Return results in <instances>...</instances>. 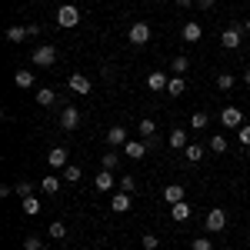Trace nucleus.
<instances>
[{
    "label": "nucleus",
    "instance_id": "obj_36",
    "mask_svg": "<svg viewBox=\"0 0 250 250\" xmlns=\"http://www.w3.org/2000/svg\"><path fill=\"white\" fill-rule=\"evenodd\" d=\"M160 247V237L157 233H144V250H157Z\"/></svg>",
    "mask_w": 250,
    "mask_h": 250
},
{
    "label": "nucleus",
    "instance_id": "obj_38",
    "mask_svg": "<svg viewBox=\"0 0 250 250\" xmlns=\"http://www.w3.org/2000/svg\"><path fill=\"white\" fill-rule=\"evenodd\" d=\"M23 250H43L40 237H27V240H23Z\"/></svg>",
    "mask_w": 250,
    "mask_h": 250
},
{
    "label": "nucleus",
    "instance_id": "obj_14",
    "mask_svg": "<svg viewBox=\"0 0 250 250\" xmlns=\"http://www.w3.org/2000/svg\"><path fill=\"white\" fill-rule=\"evenodd\" d=\"M107 144H110V147H120V144H127V127H120V124L107 127Z\"/></svg>",
    "mask_w": 250,
    "mask_h": 250
},
{
    "label": "nucleus",
    "instance_id": "obj_21",
    "mask_svg": "<svg viewBox=\"0 0 250 250\" xmlns=\"http://www.w3.org/2000/svg\"><path fill=\"white\" fill-rule=\"evenodd\" d=\"M20 210L27 213V217H37V213H40V200L34 197V193H30V197H23V200H20Z\"/></svg>",
    "mask_w": 250,
    "mask_h": 250
},
{
    "label": "nucleus",
    "instance_id": "obj_32",
    "mask_svg": "<svg viewBox=\"0 0 250 250\" xmlns=\"http://www.w3.org/2000/svg\"><path fill=\"white\" fill-rule=\"evenodd\" d=\"M134 187H137V177H130V173L117 180V190H124V193H134Z\"/></svg>",
    "mask_w": 250,
    "mask_h": 250
},
{
    "label": "nucleus",
    "instance_id": "obj_35",
    "mask_svg": "<svg viewBox=\"0 0 250 250\" xmlns=\"http://www.w3.org/2000/svg\"><path fill=\"white\" fill-rule=\"evenodd\" d=\"M233 80H237L233 74H217V87H220V90H230Z\"/></svg>",
    "mask_w": 250,
    "mask_h": 250
},
{
    "label": "nucleus",
    "instance_id": "obj_9",
    "mask_svg": "<svg viewBox=\"0 0 250 250\" xmlns=\"http://www.w3.org/2000/svg\"><path fill=\"white\" fill-rule=\"evenodd\" d=\"M94 187H97L100 193H110V190L117 187V177H114V170H100V173H97V180H94Z\"/></svg>",
    "mask_w": 250,
    "mask_h": 250
},
{
    "label": "nucleus",
    "instance_id": "obj_1",
    "mask_svg": "<svg viewBox=\"0 0 250 250\" xmlns=\"http://www.w3.org/2000/svg\"><path fill=\"white\" fill-rule=\"evenodd\" d=\"M224 227H227V210H224V207H210V210H207V220H204V230L220 233Z\"/></svg>",
    "mask_w": 250,
    "mask_h": 250
},
{
    "label": "nucleus",
    "instance_id": "obj_8",
    "mask_svg": "<svg viewBox=\"0 0 250 250\" xmlns=\"http://www.w3.org/2000/svg\"><path fill=\"white\" fill-rule=\"evenodd\" d=\"M77 124H80L77 107H63V110H60V130H77Z\"/></svg>",
    "mask_w": 250,
    "mask_h": 250
},
{
    "label": "nucleus",
    "instance_id": "obj_20",
    "mask_svg": "<svg viewBox=\"0 0 250 250\" xmlns=\"http://www.w3.org/2000/svg\"><path fill=\"white\" fill-rule=\"evenodd\" d=\"M164 200L167 204H180L184 200V184H167L164 187Z\"/></svg>",
    "mask_w": 250,
    "mask_h": 250
},
{
    "label": "nucleus",
    "instance_id": "obj_39",
    "mask_svg": "<svg viewBox=\"0 0 250 250\" xmlns=\"http://www.w3.org/2000/svg\"><path fill=\"white\" fill-rule=\"evenodd\" d=\"M237 137H240V144H244V147H250V124H244V127L237 130Z\"/></svg>",
    "mask_w": 250,
    "mask_h": 250
},
{
    "label": "nucleus",
    "instance_id": "obj_18",
    "mask_svg": "<svg viewBox=\"0 0 250 250\" xmlns=\"http://www.w3.org/2000/svg\"><path fill=\"white\" fill-rule=\"evenodd\" d=\"M47 164L57 167V170H63V167H67V147H54V150L47 154Z\"/></svg>",
    "mask_w": 250,
    "mask_h": 250
},
{
    "label": "nucleus",
    "instance_id": "obj_25",
    "mask_svg": "<svg viewBox=\"0 0 250 250\" xmlns=\"http://www.w3.org/2000/svg\"><path fill=\"white\" fill-rule=\"evenodd\" d=\"M34 100H37L40 107H54V100H57V94H54L50 87H43V90H37V97H34Z\"/></svg>",
    "mask_w": 250,
    "mask_h": 250
},
{
    "label": "nucleus",
    "instance_id": "obj_7",
    "mask_svg": "<svg viewBox=\"0 0 250 250\" xmlns=\"http://www.w3.org/2000/svg\"><path fill=\"white\" fill-rule=\"evenodd\" d=\"M67 87H70V94H90V77L87 74H70L67 77Z\"/></svg>",
    "mask_w": 250,
    "mask_h": 250
},
{
    "label": "nucleus",
    "instance_id": "obj_16",
    "mask_svg": "<svg viewBox=\"0 0 250 250\" xmlns=\"http://www.w3.org/2000/svg\"><path fill=\"white\" fill-rule=\"evenodd\" d=\"M167 144H170L173 150H184V147L190 144V140H187V130H184V127H173L170 137H167Z\"/></svg>",
    "mask_w": 250,
    "mask_h": 250
},
{
    "label": "nucleus",
    "instance_id": "obj_17",
    "mask_svg": "<svg viewBox=\"0 0 250 250\" xmlns=\"http://www.w3.org/2000/svg\"><path fill=\"white\" fill-rule=\"evenodd\" d=\"M200 37H204V27H200L197 20H187V23H184V40H187V43H197Z\"/></svg>",
    "mask_w": 250,
    "mask_h": 250
},
{
    "label": "nucleus",
    "instance_id": "obj_4",
    "mask_svg": "<svg viewBox=\"0 0 250 250\" xmlns=\"http://www.w3.org/2000/svg\"><path fill=\"white\" fill-rule=\"evenodd\" d=\"M57 23H60V27H67V30L77 27V23H80V10L74 7V3H63V7L57 10Z\"/></svg>",
    "mask_w": 250,
    "mask_h": 250
},
{
    "label": "nucleus",
    "instance_id": "obj_19",
    "mask_svg": "<svg viewBox=\"0 0 250 250\" xmlns=\"http://www.w3.org/2000/svg\"><path fill=\"white\" fill-rule=\"evenodd\" d=\"M167 83H170V77H167V74H147V87H150V90H154V94H160V90H167Z\"/></svg>",
    "mask_w": 250,
    "mask_h": 250
},
{
    "label": "nucleus",
    "instance_id": "obj_15",
    "mask_svg": "<svg viewBox=\"0 0 250 250\" xmlns=\"http://www.w3.org/2000/svg\"><path fill=\"white\" fill-rule=\"evenodd\" d=\"M60 180H63V177H57V173H47V177L40 180V193H47V197H54V193L60 190Z\"/></svg>",
    "mask_w": 250,
    "mask_h": 250
},
{
    "label": "nucleus",
    "instance_id": "obj_11",
    "mask_svg": "<svg viewBox=\"0 0 250 250\" xmlns=\"http://www.w3.org/2000/svg\"><path fill=\"white\" fill-rule=\"evenodd\" d=\"M147 150H150V147H147V140H127V150H124V154L130 157V160H144Z\"/></svg>",
    "mask_w": 250,
    "mask_h": 250
},
{
    "label": "nucleus",
    "instance_id": "obj_33",
    "mask_svg": "<svg viewBox=\"0 0 250 250\" xmlns=\"http://www.w3.org/2000/svg\"><path fill=\"white\" fill-rule=\"evenodd\" d=\"M14 193H17L20 200H23V197H30V193H34V187H30V180H17V184H14Z\"/></svg>",
    "mask_w": 250,
    "mask_h": 250
},
{
    "label": "nucleus",
    "instance_id": "obj_40",
    "mask_svg": "<svg viewBox=\"0 0 250 250\" xmlns=\"http://www.w3.org/2000/svg\"><path fill=\"white\" fill-rule=\"evenodd\" d=\"M177 7H180V10H187V7H197V0H177Z\"/></svg>",
    "mask_w": 250,
    "mask_h": 250
},
{
    "label": "nucleus",
    "instance_id": "obj_23",
    "mask_svg": "<svg viewBox=\"0 0 250 250\" xmlns=\"http://www.w3.org/2000/svg\"><path fill=\"white\" fill-rule=\"evenodd\" d=\"M184 157H187V164H200L204 160V147L200 144H187L184 147Z\"/></svg>",
    "mask_w": 250,
    "mask_h": 250
},
{
    "label": "nucleus",
    "instance_id": "obj_2",
    "mask_svg": "<svg viewBox=\"0 0 250 250\" xmlns=\"http://www.w3.org/2000/svg\"><path fill=\"white\" fill-rule=\"evenodd\" d=\"M127 40H130L134 47H144V43H150V23H147V20H137V23H130V30H127Z\"/></svg>",
    "mask_w": 250,
    "mask_h": 250
},
{
    "label": "nucleus",
    "instance_id": "obj_30",
    "mask_svg": "<svg viewBox=\"0 0 250 250\" xmlns=\"http://www.w3.org/2000/svg\"><path fill=\"white\" fill-rule=\"evenodd\" d=\"M80 177H83V173H80L77 164H67V167H63V180H67V184H77Z\"/></svg>",
    "mask_w": 250,
    "mask_h": 250
},
{
    "label": "nucleus",
    "instance_id": "obj_3",
    "mask_svg": "<svg viewBox=\"0 0 250 250\" xmlns=\"http://www.w3.org/2000/svg\"><path fill=\"white\" fill-rule=\"evenodd\" d=\"M240 43H244V27H227L220 34V47H227V50H240Z\"/></svg>",
    "mask_w": 250,
    "mask_h": 250
},
{
    "label": "nucleus",
    "instance_id": "obj_34",
    "mask_svg": "<svg viewBox=\"0 0 250 250\" xmlns=\"http://www.w3.org/2000/svg\"><path fill=\"white\" fill-rule=\"evenodd\" d=\"M190 127H193V130H207V114H204V110H197V114L190 117Z\"/></svg>",
    "mask_w": 250,
    "mask_h": 250
},
{
    "label": "nucleus",
    "instance_id": "obj_28",
    "mask_svg": "<svg viewBox=\"0 0 250 250\" xmlns=\"http://www.w3.org/2000/svg\"><path fill=\"white\" fill-rule=\"evenodd\" d=\"M100 167H104V170H117V167H120V157H117L114 150H110V154H100Z\"/></svg>",
    "mask_w": 250,
    "mask_h": 250
},
{
    "label": "nucleus",
    "instance_id": "obj_37",
    "mask_svg": "<svg viewBox=\"0 0 250 250\" xmlns=\"http://www.w3.org/2000/svg\"><path fill=\"white\" fill-rule=\"evenodd\" d=\"M190 250H213V244H210V237H197L190 244Z\"/></svg>",
    "mask_w": 250,
    "mask_h": 250
},
{
    "label": "nucleus",
    "instance_id": "obj_42",
    "mask_svg": "<svg viewBox=\"0 0 250 250\" xmlns=\"http://www.w3.org/2000/svg\"><path fill=\"white\" fill-rule=\"evenodd\" d=\"M240 27H244V34H250V17L244 20V23H240Z\"/></svg>",
    "mask_w": 250,
    "mask_h": 250
},
{
    "label": "nucleus",
    "instance_id": "obj_27",
    "mask_svg": "<svg viewBox=\"0 0 250 250\" xmlns=\"http://www.w3.org/2000/svg\"><path fill=\"white\" fill-rule=\"evenodd\" d=\"M170 70H173V74H177V77H184V74H187V70H190V60L184 57V54H180V57H173Z\"/></svg>",
    "mask_w": 250,
    "mask_h": 250
},
{
    "label": "nucleus",
    "instance_id": "obj_43",
    "mask_svg": "<svg viewBox=\"0 0 250 250\" xmlns=\"http://www.w3.org/2000/svg\"><path fill=\"white\" fill-rule=\"evenodd\" d=\"M240 77H244V83H250V67L244 70V74H240Z\"/></svg>",
    "mask_w": 250,
    "mask_h": 250
},
{
    "label": "nucleus",
    "instance_id": "obj_13",
    "mask_svg": "<svg viewBox=\"0 0 250 250\" xmlns=\"http://www.w3.org/2000/svg\"><path fill=\"white\" fill-rule=\"evenodd\" d=\"M190 213H193V207L187 204V200H180V204H170V217L177 220V224H184V220H190Z\"/></svg>",
    "mask_w": 250,
    "mask_h": 250
},
{
    "label": "nucleus",
    "instance_id": "obj_24",
    "mask_svg": "<svg viewBox=\"0 0 250 250\" xmlns=\"http://www.w3.org/2000/svg\"><path fill=\"white\" fill-rule=\"evenodd\" d=\"M184 90H187V80H184V77H177V74H173V77H170V83H167V94H170V97H180Z\"/></svg>",
    "mask_w": 250,
    "mask_h": 250
},
{
    "label": "nucleus",
    "instance_id": "obj_22",
    "mask_svg": "<svg viewBox=\"0 0 250 250\" xmlns=\"http://www.w3.org/2000/svg\"><path fill=\"white\" fill-rule=\"evenodd\" d=\"M34 80H37V74H30V70H17V74H14V83H17L20 90L34 87Z\"/></svg>",
    "mask_w": 250,
    "mask_h": 250
},
{
    "label": "nucleus",
    "instance_id": "obj_26",
    "mask_svg": "<svg viewBox=\"0 0 250 250\" xmlns=\"http://www.w3.org/2000/svg\"><path fill=\"white\" fill-rule=\"evenodd\" d=\"M47 237H50V240H63V237H67V227H63V220H54V224L47 227Z\"/></svg>",
    "mask_w": 250,
    "mask_h": 250
},
{
    "label": "nucleus",
    "instance_id": "obj_6",
    "mask_svg": "<svg viewBox=\"0 0 250 250\" xmlns=\"http://www.w3.org/2000/svg\"><path fill=\"white\" fill-rule=\"evenodd\" d=\"M220 124L224 127H244V110L240 107H224L220 110Z\"/></svg>",
    "mask_w": 250,
    "mask_h": 250
},
{
    "label": "nucleus",
    "instance_id": "obj_41",
    "mask_svg": "<svg viewBox=\"0 0 250 250\" xmlns=\"http://www.w3.org/2000/svg\"><path fill=\"white\" fill-rule=\"evenodd\" d=\"M197 7L200 10H213V0H197Z\"/></svg>",
    "mask_w": 250,
    "mask_h": 250
},
{
    "label": "nucleus",
    "instance_id": "obj_29",
    "mask_svg": "<svg viewBox=\"0 0 250 250\" xmlns=\"http://www.w3.org/2000/svg\"><path fill=\"white\" fill-rule=\"evenodd\" d=\"M30 34H27V27H7V40L10 43H20V40H27Z\"/></svg>",
    "mask_w": 250,
    "mask_h": 250
},
{
    "label": "nucleus",
    "instance_id": "obj_12",
    "mask_svg": "<svg viewBox=\"0 0 250 250\" xmlns=\"http://www.w3.org/2000/svg\"><path fill=\"white\" fill-rule=\"evenodd\" d=\"M130 207H134V204H130V193L117 190L114 197H110V210H114V213H127Z\"/></svg>",
    "mask_w": 250,
    "mask_h": 250
},
{
    "label": "nucleus",
    "instance_id": "obj_10",
    "mask_svg": "<svg viewBox=\"0 0 250 250\" xmlns=\"http://www.w3.org/2000/svg\"><path fill=\"white\" fill-rule=\"evenodd\" d=\"M137 134H140V140H147V147L154 144V137H157V124L150 120V117H144L140 124H137Z\"/></svg>",
    "mask_w": 250,
    "mask_h": 250
},
{
    "label": "nucleus",
    "instance_id": "obj_5",
    "mask_svg": "<svg viewBox=\"0 0 250 250\" xmlns=\"http://www.w3.org/2000/svg\"><path fill=\"white\" fill-rule=\"evenodd\" d=\"M54 60H57V47H50V43H43L34 50V63L37 67H54Z\"/></svg>",
    "mask_w": 250,
    "mask_h": 250
},
{
    "label": "nucleus",
    "instance_id": "obj_31",
    "mask_svg": "<svg viewBox=\"0 0 250 250\" xmlns=\"http://www.w3.org/2000/svg\"><path fill=\"white\" fill-rule=\"evenodd\" d=\"M210 154H227V137H210Z\"/></svg>",
    "mask_w": 250,
    "mask_h": 250
}]
</instances>
